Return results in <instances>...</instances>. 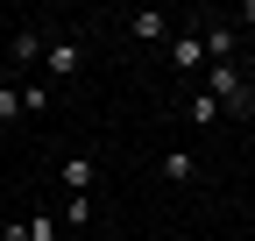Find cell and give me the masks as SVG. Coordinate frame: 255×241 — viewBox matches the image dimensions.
Here are the masks:
<instances>
[{
    "mask_svg": "<svg viewBox=\"0 0 255 241\" xmlns=\"http://www.w3.org/2000/svg\"><path fill=\"white\" fill-rule=\"evenodd\" d=\"M21 114V93H14V85H0V120H14Z\"/></svg>",
    "mask_w": 255,
    "mask_h": 241,
    "instance_id": "30bf717a",
    "label": "cell"
},
{
    "mask_svg": "<svg viewBox=\"0 0 255 241\" xmlns=\"http://www.w3.org/2000/svg\"><path fill=\"white\" fill-rule=\"evenodd\" d=\"M28 241H64V234H57V220H28Z\"/></svg>",
    "mask_w": 255,
    "mask_h": 241,
    "instance_id": "8fae6325",
    "label": "cell"
},
{
    "mask_svg": "<svg viewBox=\"0 0 255 241\" xmlns=\"http://www.w3.org/2000/svg\"><path fill=\"white\" fill-rule=\"evenodd\" d=\"M50 107V85H21V114H43Z\"/></svg>",
    "mask_w": 255,
    "mask_h": 241,
    "instance_id": "ba28073f",
    "label": "cell"
},
{
    "mask_svg": "<svg viewBox=\"0 0 255 241\" xmlns=\"http://www.w3.org/2000/svg\"><path fill=\"white\" fill-rule=\"evenodd\" d=\"M43 71H50V78H71V71H78V43H50V50H43Z\"/></svg>",
    "mask_w": 255,
    "mask_h": 241,
    "instance_id": "277c9868",
    "label": "cell"
},
{
    "mask_svg": "<svg viewBox=\"0 0 255 241\" xmlns=\"http://www.w3.org/2000/svg\"><path fill=\"white\" fill-rule=\"evenodd\" d=\"M92 177H100V163H92V156H71V163H64V192L85 199V192H92Z\"/></svg>",
    "mask_w": 255,
    "mask_h": 241,
    "instance_id": "3957f363",
    "label": "cell"
},
{
    "mask_svg": "<svg viewBox=\"0 0 255 241\" xmlns=\"http://www.w3.org/2000/svg\"><path fill=\"white\" fill-rule=\"evenodd\" d=\"M43 36H36V28H14V64H43Z\"/></svg>",
    "mask_w": 255,
    "mask_h": 241,
    "instance_id": "8992f818",
    "label": "cell"
},
{
    "mask_svg": "<svg viewBox=\"0 0 255 241\" xmlns=\"http://www.w3.org/2000/svg\"><path fill=\"white\" fill-rule=\"evenodd\" d=\"M206 93L220 100V114H255V93L241 85L234 64H206Z\"/></svg>",
    "mask_w": 255,
    "mask_h": 241,
    "instance_id": "6da1fadb",
    "label": "cell"
},
{
    "mask_svg": "<svg viewBox=\"0 0 255 241\" xmlns=\"http://www.w3.org/2000/svg\"><path fill=\"white\" fill-rule=\"evenodd\" d=\"M128 28H135L142 43H163V36H170V14H156V7H142V14L128 21Z\"/></svg>",
    "mask_w": 255,
    "mask_h": 241,
    "instance_id": "5b68a950",
    "label": "cell"
},
{
    "mask_svg": "<svg viewBox=\"0 0 255 241\" xmlns=\"http://www.w3.org/2000/svg\"><path fill=\"white\" fill-rule=\"evenodd\" d=\"M170 64H177V71L191 78V71L206 64V36H170Z\"/></svg>",
    "mask_w": 255,
    "mask_h": 241,
    "instance_id": "7a4b0ae2",
    "label": "cell"
},
{
    "mask_svg": "<svg viewBox=\"0 0 255 241\" xmlns=\"http://www.w3.org/2000/svg\"><path fill=\"white\" fill-rule=\"evenodd\" d=\"M191 120H199V128H206V120H220V100H213V93H199V100H191Z\"/></svg>",
    "mask_w": 255,
    "mask_h": 241,
    "instance_id": "9c48e42d",
    "label": "cell"
},
{
    "mask_svg": "<svg viewBox=\"0 0 255 241\" xmlns=\"http://www.w3.org/2000/svg\"><path fill=\"white\" fill-rule=\"evenodd\" d=\"M163 177H177V185H191V177H199V163H191V149H170V156H163Z\"/></svg>",
    "mask_w": 255,
    "mask_h": 241,
    "instance_id": "52a82bcc",
    "label": "cell"
}]
</instances>
